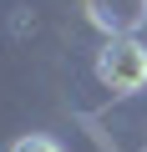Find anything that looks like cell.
Returning a JSON list of instances; mask_svg holds the SVG:
<instances>
[{
  "mask_svg": "<svg viewBox=\"0 0 147 152\" xmlns=\"http://www.w3.org/2000/svg\"><path fill=\"white\" fill-rule=\"evenodd\" d=\"M10 152H61V142H51V137H41V132H31V137H20Z\"/></svg>",
  "mask_w": 147,
  "mask_h": 152,
  "instance_id": "3",
  "label": "cell"
},
{
  "mask_svg": "<svg viewBox=\"0 0 147 152\" xmlns=\"http://www.w3.org/2000/svg\"><path fill=\"white\" fill-rule=\"evenodd\" d=\"M86 15H91V26L107 31V41H122V36L142 31L147 0H86Z\"/></svg>",
  "mask_w": 147,
  "mask_h": 152,
  "instance_id": "2",
  "label": "cell"
},
{
  "mask_svg": "<svg viewBox=\"0 0 147 152\" xmlns=\"http://www.w3.org/2000/svg\"><path fill=\"white\" fill-rule=\"evenodd\" d=\"M97 81L117 96H132L147 86V46L137 36H122V41H107L97 51Z\"/></svg>",
  "mask_w": 147,
  "mask_h": 152,
  "instance_id": "1",
  "label": "cell"
}]
</instances>
